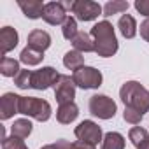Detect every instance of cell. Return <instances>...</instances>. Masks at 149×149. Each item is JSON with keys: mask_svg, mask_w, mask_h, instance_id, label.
Wrapping results in <instances>:
<instances>
[{"mask_svg": "<svg viewBox=\"0 0 149 149\" xmlns=\"http://www.w3.org/2000/svg\"><path fill=\"white\" fill-rule=\"evenodd\" d=\"M91 37L95 42V53L102 58H111L118 53L119 44L114 33V26L109 21H98L91 28Z\"/></svg>", "mask_w": 149, "mask_h": 149, "instance_id": "1", "label": "cell"}, {"mask_svg": "<svg viewBox=\"0 0 149 149\" xmlns=\"http://www.w3.org/2000/svg\"><path fill=\"white\" fill-rule=\"evenodd\" d=\"M119 98L123 100L125 107L135 109L140 114L149 112V91L137 81H128L119 90Z\"/></svg>", "mask_w": 149, "mask_h": 149, "instance_id": "2", "label": "cell"}, {"mask_svg": "<svg viewBox=\"0 0 149 149\" xmlns=\"http://www.w3.org/2000/svg\"><path fill=\"white\" fill-rule=\"evenodd\" d=\"M51 105L49 102L37 98V97H21L19 98V114H25L35 121H47L51 118Z\"/></svg>", "mask_w": 149, "mask_h": 149, "instance_id": "3", "label": "cell"}, {"mask_svg": "<svg viewBox=\"0 0 149 149\" xmlns=\"http://www.w3.org/2000/svg\"><path fill=\"white\" fill-rule=\"evenodd\" d=\"M72 79L76 83V86H79L83 90H97L104 81L100 70H97L95 67H86V65L83 68H79L77 72H74Z\"/></svg>", "mask_w": 149, "mask_h": 149, "instance_id": "4", "label": "cell"}, {"mask_svg": "<svg viewBox=\"0 0 149 149\" xmlns=\"http://www.w3.org/2000/svg\"><path fill=\"white\" fill-rule=\"evenodd\" d=\"M118 105L107 95H93L90 98V112L98 119H111L116 116Z\"/></svg>", "mask_w": 149, "mask_h": 149, "instance_id": "5", "label": "cell"}, {"mask_svg": "<svg viewBox=\"0 0 149 149\" xmlns=\"http://www.w3.org/2000/svg\"><path fill=\"white\" fill-rule=\"evenodd\" d=\"M74 133H76L77 140H81V142H84V144H90V146H97L100 140H104V137H102V128H100L95 121H90V119L81 121V123L76 126Z\"/></svg>", "mask_w": 149, "mask_h": 149, "instance_id": "6", "label": "cell"}, {"mask_svg": "<svg viewBox=\"0 0 149 149\" xmlns=\"http://www.w3.org/2000/svg\"><path fill=\"white\" fill-rule=\"evenodd\" d=\"M76 83H74V79L70 76H60V79L56 81L54 84V98L60 105L63 104H70L74 102V98H76Z\"/></svg>", "mask_w": 149, "mask_h": 149, "instance_id": "7", "label": "cell"}, {"mask_svg": "<svg viewBox=\"0 0 149 149\" xmlns=\"http://www.w3.org/2000/svg\"><path fill=\"white\" fill-rule=\"evenodd\" d=\"M72 13L76 14V19L79 21H93L104 13V7L91 0H76Z\"/></svg>", "mask_w": 149, "mask_h": 149, "instance_id": "8", "label": "cell"}, {"mask_svg": "<svg viewBox=\"0 0 149 149\" xmlns=\"http://www.w3.org/2000/svg\"><path fill=\"white\" fill-rule=\"evenodd\" d=\"M61 74L56 72V68L53 67H42L39 70H35L32 74V88L33 90H47L51 86L56 84V81L60 79Z\"/></svg>", "mask_w": 149, "mask_h": 149, "instance_id": "9", "label": "cell"}, {"mask_svg": "<svg viewBox=\"0 0 149 149\" xmlns=\"http://www.w3.org/2000/svg\"><path fill=\"white\" fill-rule=\"evenodd\" d=\"M67 11L63 9L61 2H49L46 4L44 7V13H42V19L49 25H63L65 19H67Z\"/></svg>", "mask_w": 149, "mask_h": 149, "instance_id": "10", "label": "cell"}, {"mask_svg": "<svg viewBox=\"0 0 149 149\" xmlns=\"http://www.w3.org/2000/svg\"><path fill=\"white\" fill-rule=\"evenodd\" d=\"M19 95L16 93H6L0 98V118L4 121L13 118L14 114H19Z\"/></svg>", "mask_w": 149, "mask_h": 149, "instance_id": "11", "label": "cell"}, {"mask_svg": "<svg viewBox=\"0 0 149 149\" xmlns=\"http://www.w3.org/2000/svg\"><path fill=\"white\" fill-rule=\"evenodd\" d=\"M19 42V35L13 26H4L0 30V53L2 58H6V54L9 51H13Z\"/></svg>", "mask_w": 149, "mask_h": 149, "instance_id": "12", "label": "cell"}, {"mask_svg": "<svg viewBox=\"0 0 149 149\" xmlns=\"http://www.w3.org/2000/svg\"><path fill=\"white\" fill-rule=\"evenodd\" d=\"M18 6L23 11V14L30 19H39L42 18L46 4H42L40 0H18Z\"/></svg>", "mask_w": 149, "mask_h": 149, "instance_id": "13", "label": "cell"}, {"mask_svg": "<svg viewBox=\"0 0 149 149\" xmlns=\"http://www.w3.org/2000/svg\"><path fill=\"white\" fill-rule=\"evenodd\" d=\"M28 46L44 53L49 46H51V35L44 30H32L28 33Z\"/></svg>", "mask_w": 149, "mask_h": 149, "instance_id": "14", "label": "cell"}, {"mask_svg": "<svg viewBox=\"0 0 149 149\" xmlns=\"http://www.w3.org/2000/svg\"><path fill=\"white\" fill-rule=\"evenodd\" d=\"M77 116H79V107L74 104V102L63 104V105H60L58 111H56V119H58V123H61V125H70V123H74V121L77 119Z\"/></svg>", "mask_w": 149, "mask_h": 149, "instance_id": "15", "label": "cell"}, {"mask_svg": "<svg viewBox=\"0 0 149 149\" xmlns=\"http://www.w3.org/2000/svg\"><path fill=\"white\" fill-rule=\"evenodd\" d=\"M128 139L132 140L135 149H149V132L142 126H133L128 132Z\"/></svg>", "mask_w": 149, "mask_h": 149, "instance_id": "16", "label": "cell"}, {"mask_svg": "<svg viewBox=\"0 0 149 149\" xmlns=\"http://www.w3.org/2000/svg\"><path fill=\"white\" fill-rule=\"evenodd\" d=\"M118 28L125 39H133L137 35V21L130 14H123L118 21Z\"/></svg>", "mask_w": 149, "mask_h": 149, "instance_id": "17", "label": "cell"}, {"mask_svg": "<svg viewBox=\"0 0 149 149\" xmlns=\"http://www.w3.org/2000/svg\"><path fill=\"white\" fill-rule=\"evenodd\" d=\"M72 44H74V49L79 51V53H91V51H95L93 37H91V33H86V32H79L76 35V39L72 40Z\"/></svg>", "mask_w": 149, "mask_h": 149, "instance_id": "18", "label": "cell"}, {"mask_svg": "<svg viewBox=\"0 0 149 149\" xmlns=\"http://www.w3.org/2000/svg\"><path fill=\"white\" fill-rule=\"evenodd\" d=\"M63 65L68 70H72V72H77L79 68L84 67V56H83V53H79L76 49L67 51L65 56H63Z\"/></svg>", "mask_w": 149, "mask_h": 149, "instance_id": "19", "label": "cell"}, {"mask_svg": "<svg viewBox=\"0 0 149 149\" xmlns=\"http://www.w3.org/2000/svg\"><path fill=\"white\" fill-rule=\"evenodd\" d=\"M42 60H44V53H40V51H37V49H33L30 46H26L21 51V54H19V61L25 63V65H28V67L39 65Z\"/></svg>", "mask_w": 149, "mask_h": 149, "instance_id": "20", "label": "cell"}, {"mask_svg": "<svg viewBox=\"0 0 149 149\" xmlns=\"http://www.w3.org/2000/svg\"><path fill=\"white\" fill-rule=\"evenodd\" d=\"M19 72H21V68H19L18 60L7 58V56L0 60V74H2L4 77H16Z\"/></svg>", "mask_w": 149, "mask_h": 149, "instance_id": "21", "label": "cell"}, {"mask_svg": "<svg viewBox=\"0 0 149 149\" xmlns=\"http://www.w3.org/2000/svg\"><path fill=\"white\" fill-rule=\"evenodd\" d=\"M102 149H125V137L118 132H109L104 135Z\"/></svg>", "mask_w": 149, "mask_h": 149, "instance_id": "22", "label": "cell"}, {"mask_svg": "<svg viewBox=\"0 0 149 149\" xmlns=\"http://www.w3.org/2000/svg\"><path fill=\"white\" fill-rule=\"evenodd\" d=\"M11 133H13V137L26 139L32 133V123H30V119H16L14 125L11 126Z\"/></svg>", "mask_w": 149, "mask_h": 149, "instance_id": "23", "label": "cell"}, {"mask_svg": "<svg viewBox=\"0 0 149 149\" xmlns=\"http://www.w3.org/2000/svg\"><path fill=\"white\" fill-rule=\"evenodd\" d=\"M128 7H130V2H126V0H112V2H107L104 6V16L125 13V11H128Z\"/></svg>", "mask_w": 149, "mask_h": 149, "instance_id": "24", "label": "cell"}, {"mask_svg": "<svg viewBox=\"0 0 149 149\" xmlns=\"http://www.w3.org/2000/svg\"><path fill=\"white\" fill-rule=\"evenodd\" d=\"M61 32H63V37L67 40H74V39H76V35L79 33V30H77V19L72 18V16H68L65 19V23L61 25Z\"/></svg>", "mask_w": 149, "mask_h": 149, "instance_id": "25", "label": "cell"}, {"mask_svg": "<svg viewBox=\"0 0 149 149\" xmlns=\"http://www.w3.org/2000/svg\"><path fill=\"white\" fill-rule=\"evenodd\" d=\"M32 70H21L18 76L14 77V84L19 88V90H28L32 88Z\"/></svg>", "mask_w": 149, "mask_h": 149, "instance_id": "26", "label": "cell"}, {"mask_svg": "<svg viewBox=\"0 0 149 149\" xmlns=\"http://www.w3.org/2000/svg\"><path fill=\"white\" fill-rule=\"evenodd\" d=\"M56 147H58V149H97L95 146L84 144V142H81V140H77V142H68V140H65V139H60V140L56 142Z\"/></svg>", "mask_w": 149, "mask_h": 149, "instance_id": "27", "label": "cell"}, {"mask_svg": "<svg viewBox=\"0 0 149 149\" xmlns=\"http://www.w3.org/2000/svg\"><path fill=\"white\" fill-rule=\"evenodd\" d=\"M2 149H28L23 139L18 137H6L2 139Z\"/></svg>", "mask_w": 149, "mask_h": 149, "instance_id": "28", "label": "cell"}, {"mask_svg": "<svg viewBox=\"0 0 149 149\" xmlns=\"http://www.w3.org/2000/svg\"><path fill=\"white\" fill-rule=\"evenodd\" d=\"M142 118H144V114H140L139 111H135V109H130V107H125V112H123V119H125L126 123H132V125H139Z\"/></svg>", "mask_w": 149, "mask_h": 149, "instance_id": "29", "label": "cell"}, {"mask_svg": "<svg viewBox=\"0 0 149 149\" xmlns=\"http://www.w3.org/2000/svg\"><path fill=\"white\" fill-rule=\"evenodd\" d=\"M135 9L137 13H140L142 16H146L149 19V0H135Z\"/></svg>", "mask_w": 149, "mask_h": 149, "instance_id": "30", "label": "cell"}, {"mask_svg": "<svg viewBox=\"0 0 149 149\" xmlns=\"http://www.w3.org/2000/svg\"><path fill=\"white\" fill-rule=\"evenodd\" d=\"M140 37L146 42H149V19H146V21L140 23Z\"/></svg>", "mask_w": 149, "mask_h": 149, "instance_id": "31", "label": "cell"}, {"mask_svg": "<svg viewBox=\"0 0 149 149\" xmlns=\"http://www.w3.org/2000/svg\"><path fill=\"white\" fill-rule=\"evenodd\" d=\"M40 149H58V147H56V144H47V146H44Z\"/></svg>", "mask_w": 149, "mask_h": 149, "instance_id": "32", "label": "cell"}]
</instances>
